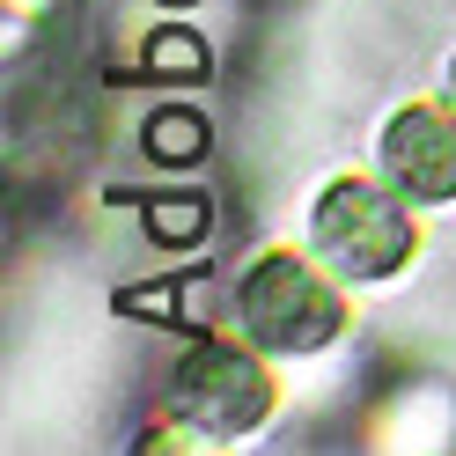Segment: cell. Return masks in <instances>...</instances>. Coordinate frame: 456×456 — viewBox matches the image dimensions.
<instances>
[{"instance_id": "obj_1", "label": "cell", "mask_w": 456, "mask_h": 456, "mask_svg": "<svg viewBox=\"0 0 456 456\" xmlns=\"http://www.w3.org/2000/svg\"><path fill=\"white\" fill-rule=\"evenodd\" d=\"M390 177H338L324 184V199L309 207V243H317V258L346 280H390L397 265L412 258V221L397 207Z\"/></svg>"}, {"instance_id": "obj_2", "label": "cell", "mask_w": 456, "mask_h": 456, "mask_svg": "<svg viewBox=\"0 0 456 456\" xmlns=\"http://www.w3.org/2000/svg\"><path fill=\"white\" fill-rule=\"evenodd\" d=\"M236 324H243L250 346H265V354H317L324 338L346 324V309H338V295L302 258L280 250V258H258V265L243 273Z\"/></svg>"}, {"instance_id": "obj_3", "label": "cell", "mask_w": 456, "mask_h": 456, "mask_svg": "<svg viewBox=\"0 0 456 456\" xmlns=\"http://www.w3.org/2000/svg\"><path fill=\"white\" fill-rule=\"evenodd\" d=\"M169 397H177V412L199 419L207 435H243V427H258L273 412V383H265L258 354L221 346V338L184 354V368L169 376Z\"/></svg>"}, {"instance_id": "obj_4", "label": "cell", "mask_w": 456, "mask_h": 456, "mask_svg": "<svg viewBox=\"0 0 456 456\" xmlns=\"http://www.w3.org/2000/svg\"><path fill=\"white\" fill-rule=\"evenodd\" d=\"M376 162H383V177L405 199L442 207V199H456V118H442L435 103H405L383 126Z\"/></svg>"}, {"instance_id": "obj_5", "label": "cell", "mask_w": 456, "mask_h": 456, "mask_svg": "<svg viewBox=\"0 0 456 456\" xmlns=\"http://www.w3.org/2000/svg\"><path fill=\"white\" fill-rule=\"evenodd\" d=\"M140 148H148V162H162V169H184V162L207 155V118H199L191 103L148 110V126H140Z\"/></svg>"}, {"instance_id": "obj_6", "label": "cell", "mask_w": 456, "mask_h": 456, "mask_svg": "<svg viewBox=\"0 0 456 456\" xmlns=\"http://www.w3.org/2000/svg\"><path fill=\"white\" fill-rule=\"evenodd\" d=\"M140 221H148V236L155 243H169V250H184V243H199L214 228V207L199 191H155L148 207H140Z\"/></svg>"}, {"instance_id": "obj_7", "label": "cell", "mask_w": 456, "mask_h": 456, "mask_svg": "<svg viewBox=\"0 0 456 456\" xmlns=\"http://www.w3.org/2000/svg\"><path fill=\"white\" fill-rule=\"evenodd\" d=\"M148 74H169V81L207 74V37H191V30H155V37H148Z\"/></svg>"}, {"instance_id": "obj_8", "label": "cell", "mask_w": 456, "mask_h": 456, "mask_svg": "<svg viewBox=\"0 0 456 456\" xmlns=\"http://www.w3.org/2000/svg\"><path fill=\"white\" fill-rule=\"evenodd\" d=\"M449 103H456V60H449Z\"/></svg>"}]
</instances>
